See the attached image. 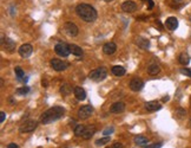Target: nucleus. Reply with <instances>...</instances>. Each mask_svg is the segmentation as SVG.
I'll use <instances>...</instances> for the list:
<instances>
[{"label": "nucleus", "instance_id": "1", "mask_svg": "<svg viewBox=\"0 0 191 148\" xmlns=\"http://www.w3.org/2000/svg\"><path fill=\"white\" fill-rule=\"evenodd\" d=\"M65 115V109L60 106H54L48 108L46 111H44L42 115H40V119H39V122L42 124H50L52 122L57 121L59 119Z\"/></svg>", "mask_w": 191, "mask_h": 148}, {"label": "nucleus", "instance_id": "2", "mask_svg": "<svg viewBox=\"0 0 191 148\" xmlns=\"http://www.w3.org/2000/svg\"><path fill=\"white\" fill-rule=\"evenodd\" d=\"M76 13L86 23H93L98 18L96 8L90 4H79L76 7Z\"/></svg>", "mask_w": 191, "mask_h": 148}, {"label": "nucleus", "instance_id": "3", "mask_svg": "<svg viewBox=\"0 0 191 148\" xmlns=\"http://www.w3.org/2000/svg\"><path fill=\"white\" fill-rule=\"evenodd\" d=\"M106 77H107V70L104 66H100L98 69L92 70V71H90V74H89V78L95 81V82H101Z\"/></svg>", "mask_w": 191, "mask_h": 148}, {"label": "nucleus", "instance_id": "4", "mask_svg": "<svg viewBox=\"0 0 191 148\" xmlns=\"http://www.w3.org/2000/svg\"><path fill=\"white\" fill-rule=\"evenodd\" d=\"M1 48L6 52L13 53L16 51V43H14L13 39H11L10 37L1 36Z\"/></svg>", "mask_w": 191, "mask_h": 148}, {"label": "nucleus", "instance_id": "5", "mask_svg": "<svg viewBox=\"0 0 191 148\" xmlns=\"http://www.w3.org/2000/svg\"><path fill=\"white\" fill-rule=\"evenodd\" d=\"M54 51L60 57H67L71 53V51H70V44H66V43L64 42L57 43L54 45Z\"/></svg>", "mask_w": 191, "mask_h": 148}, {"label": "nucleus", "instance_id": "6", "mask_svg": "<svg viewBox=\"0 0 191 148\" xmlns=\"http://www.w3.org/2000/svg\"><path fill=\"white\" fill-rule=\"evenodd\" d=\"M38 127V122L36 120H27L24 123H21L19 127V132L20 133H32L34 132Z\"/></svg>", "mask_w": 191, "mask_h": 148}, {"label": "nucleus", "instance_id": "7", "mask_svg": "<svg viewBox=\"0 0 191 148\" xmlns=\"http://www.w3.org/2000/svg\"><path fill=\"white\" fill-rule=\"evenodd\" d=\"M50 64H51V68L53 70H56V71H64V70H66L69 68V63L67 62H65L63 59H58V58H53L50 61Z\"/></svg>", "mask_w": 191, "mask_h": 148}, {"label": "nucleus", "instance_id": "8", "mask_svg": "<svg viewBox=\"0 0 191 148\" xmlns=\"http://www.w3.org/2000/svg\"><path fill=\"white\" fill-rule=\"evenodd\" d=\"M92 114H93V107L90 106V104L80 107L79 110H78V117L81 119V120L89 119V117L92 116Z\"/></svg>", "mask_w": 191, "mask_h": 148}, {"label": "nucleus", "instance_id": "9", "mask_svg": "<svg viewBox=\"0 0 191 148\" xmlns=\"http://www.w3.org/2000/svg\"><path fill=\"white\" fill-rule=\"evenodd\" d=\"M64 30H65V32L69 34L70 37H76V36L79 33L78 26H77L74 23H72V21L65 23V24H64Z\"/></svg>", "mask_w": 191, "mask_h": 148}, {"label": "nucleus", "instance_id": "10", "mask_svg": "<svg viewBox=\"0 0 191 148\" xmlns=\"http://www.w3.org/2000/svg\"><path fill=\"white\" fill-rule=\"evenodd\" d=\"M18 52H19L20 57H22V58H28L32 55V52H33V48H32L31 44L26 43V44H22L20 48H19Z\"/></svg>", "mask_w": 191, "mask_h": 148}, {"label": "nucleus", "instance_id": "11", "mask_svg": "<svg viewBox=\"0 0 191 148\" xmlns=\"http://www.w3.org/2000/svg\"><path fill=\"white\" fill-rule=\"evenodd\" d=\"M130 89L132 90V91H140V90L144 88V82L142 81L140 78H138V77H136V78H132L131 79V82H130Z\"/></svg>", "mask_w": 191, "mask_h": 148}, {"label": "nucleus", "instance_id": "12", "mask_svg": "<svg viewBox=\"0 0 191 148\" xmlns=\"http://www.w3.org/2000/svg\"><path fill=\"white\" fill-rule=\"evenodd\" d=\"M117 51V45L113 42H109L103 45V52L110 56V55H113V53Z\"/></svg>", "mask_w": 191, "mask_h": 148}, {"label": "nucleus", "instance_id": "13", "mask_svg": "<svg viewBox=\"0 0 191 148\" xmlns=\"http://www.w3.org/2000/svg\"><path fill=\"white\" fill-rule=\"evenodd\" d=\"M165 26L168 27L170 31H175L178 27V19L176 17H169L165 21Z\"/></svg>", "mask_w": 191, "mask_h": 148}, {"label": "nucleus", "instance_id": "14", "mask_svg": "<svg viewBox=\"0 0 191 148\" xmlns=\"http://www.w3.org/2000/svg\"><path fill=\"white\" fill-rule=\"evenodd\" d=\"M73 94H74V97L77 98V101L86 100V91L81 87H74Z\"/></svg>", "mask_w": 191, "mask_h": 148}, {"label": "nucleus", "instance_id": "15", "mask_svg": "<svg viewBox=\"0 0 191 148\" xmlns=\"http://www.w3.org/2000/svg\"><path fill=\"white\" fill-rule=\"evenodd\" d=\"M145 109L148 111H157L159 109H162V104L157 102V101H150V102H146L145 103Z\"/></svg>", "mask_w": 191, "mask_h": 148}, {"label": "nucleus", "instance_id": "16", "mask_svg": "<svg viewBox=\"0 0 191 148\" xmlns=\"http://www.w3.org/2000/svg\"><path fill=\"white\" fill-rule=\"evenodd\" d=\"M122 10L126 13H132L137 10V5L133 1H125L122 4Z\"/></svg>", "mask_w": 191, "mask_h": 148}, {"label": "nucleus", "instance_id": "17", "mask_svg": "<svg viewBox=\"0 0 191 148\" xmlns=\"http://www.w3.org/2000/svg\"><path fill=\"white\" fill-rule=\"evenodd\" d=\"M124 110H125V103L124 102H116L110 108V111L113 113V114H119V113H123Z\"/></svg>", "mask_w": 191, "mask_h": 148}, {"label": "nucleus", "instance_id": "18", "mask_svg": "<svg viewBox=\"0 0 191 148\" xmlns=\"http://www.w3.org/2000/svg\"><path fill=\"white\" fill-rule=\"evenodd\" d=\"M96 132H97V129H96L95 126H85L84 134H83L81 138L85 139V140H89V139H91L93 135H95Z\"/></svg>", "mask_w": 191, "mask_h": 148}, {"label": "nucleus", "instance_id": "19", "mask_svg": "<svg viewBox=\"0 0 191 148\" xmlns=\"http://www.w3.org/2000/svg\"><path fill=\"white\" fill-rule=\"evenodd\" d=\"M133 142L136 143L138 147H146L149 145V140L148 138H145L143 135H137L133 139Z\"/></svg>", "mask_w": 191, "mask_h": 148}, {"label": "nucleus", "instance_id": "20", "mask_svg": "<svg viewBox=\"0 0 191 148\" xmlns=\"http://www.w3.org/2000/svg\"><path fill=\"white\" fill-rule=\"evenodd\" d=\"M111 72L115 76H117V77H122V76H124V75L126 74V70L122 65H115V66H112Z\"/></svg>", "mask_w": 191, "mask_h": 148}, {"label": "nucleus", "instance_id": "21", "mask_svg": "<svg viewBox=\"0 0 191 148\" xmlns=\"http://www.w3.org/2000/svg\"><path fill=\"white\" fill-rule=\"evenodd\" d=\"M136 44L140 49H143V50H148L150 48V42H149L146 38H143V37H138L136 39Z\"/></svg>", "mask_w": 191, "mask_h": 148}, {"label": "nucleus", "instance_id": "22", "mask_svg": "<svg viewBox=\"0 0 191 148\" xmlns=\"http://www.w3.org/2000/svg\"><path fill=\"white\" fill-rule=\"evenodd\" d=\"M70 51H71L72 55L77 56V57H81L83 53H84L83 52V50H81V48L78 46L77 44H70Z\"/></svg>", "mask_w": 191, "mask_h": 148}, {"label": "nucleus", "instance_id": "23", "mask_svg": "<svg viewBox=\"0 0 191 148\" xmlns=\"http://www.w3.org/2000/svg\"><path fill=\"white\" fill-rule=\"evenodd\" d=\"M74 88H72V85L71 84H69V83H64V84H61V87H60V92H61V95L67 96L72 92V90Z\"/></svg>", "mask_w": 191, "mask_h": 148}, {"label": "nucleus", "instance_id": "24", "mask_svg": "<svg viewBox=\"0 0 191 148\" xmlns=\"http://www.w3.org/2000/svg\"><path fill=\"white\" fill-rule=\"evenodd\" d=\"M178 62L182 65H188V64L190 63V56L186 52H182L179 55V57H178Z\"/></svg>", "mask_w": 191, "mask_h": 148}, {"label": "nucleus", "instance_id": "25", "mask_svg": "<svg viewBox=\"0 0 191 148\" xmlns=\"http://www.w3.org/2000/svg\"><path fill=\"white\" fill-rule=\"evenodd\" d=\"M159 71H160V66L158 64H151L148 66V72L150 75H157L159 74Z\"/></svg>", "mask_w": 191, "mask_h": 148}, {"label": "nucleus", "instance_id": "26", "mask_svg": "<svg viewBox=\"0 0 191 148\" xmlns=\"http://www.w3.org/2000/svg\"><path fill=\"white\" fill-rule=\"evenodd\" d=\"M14 72H16L17 78L19 79V81L26 82V79H25V74H24V71H22V69H21L20 66H16V68H14Z\"/></svg>", "mask_w": 191, "mask_h": 148}, {"label": "nucleus", "instance_id": "27", "mask_svg": "<svg viewBox=\"0 0 191 148\" xmlns=\"http://www.w3.org/2000/svg\"><path fill=\"white\" fill-rule=\"evenodd\" d=\"M84 130H85V126L78 124V126L74 127V135H76L77 138H81L83 134H84Z\"/></svg>", "mask_w": 191, "mask_h": 148}, {"label": "nucleus", "instance_id": "28", "mask_svg": "<svg viewBox=\"0 0 191 148\" xmlns=\"http://www.w3.org/2000/svg\"><path fill=\"white\" fill-rule=\"evenodd\" d=\"M30 87H27V85H24V87H21V88H18L17 89V95H20V96H24V95H27L28 92H30Z\"/></svg>", "mask_w": 191, "mask_h": 148}, {"label": "nucleus", "instance_id": "29", "mask_svg": "<svg viewBox=\"0 0 191 148\" xmlns=\"http://www.w3.org/2000/svg\"><path fill=\"white\" fill-rule=\"evenodd\" d=\"M107 142H110V136H105V138L97 140V141H96V146H97V147H100V146H105V145H106Z\"/></svg>", "mask_w": 191, "mask_h": 148}, {"label": "nucleus", "instance_id": "30", "mask_svg": "<svg viewBox=\"0 0 191 148\" xmlns=\"http://www.w3.org/2000/svg\"><path fill=\"white\" fill-rule=\"evenodd\" d=\"M113 132H115V128H113V127H107L106 129H104V130H103V134H104L105 136H107V135H111Z\"/></svg>", "mask_w": 191, "mask_h": 148}, {"label": "nucleus", "instance_id": "31", "mask_svg": "<svg viewBox=\"0 0 191 148\" xmlns=\"http://www.w3.org/2000/svg\"><path fill=\"white\" fill-rule=\"evenodd\" d=\"M179 71H180V74L185 75V76H188V77H190L191 78V70L190 69H188V68H182Z\"/></svg>", "mask_w": 191, "mask_h": 148}, {"label": "nucleus", "instance_id": "32", "mask_svg": "<svg viewBox=\"0 0 191 148\" xmlns=\"http://www.w3.org/2000/svg\"><path fill=\"white\" fill-rule=\"evenodd\" d=\"M176 114H177V115H178L179 117H183V116H185L186 111L184 110V109L179 108V109H177V110H176Z\"/></svg>", "mask_w": 191, "mask_h": 148}, {"label": "nucleus", "instance_id": "33", "mask_svg": "<svg viewBox=\"0 0 191 148\" xmlns=\"http://www.w3.org/2000/svg\"><path fill=\"white\" fill-rule=\"evenodd\" d=\"M162 142H158V143H152V145H148L145 148H160L162 147Z\"/></svg>", "mask_w": 191, "mask_h": 148}, {"label": "nucleus", "instance_id": "34", "mask_svg": "<svg viewBox=\"0 0 191 148\" xmlns=\"http://www.w3.org/2000/svg\"><path fill=\"white\" fill-rule=\"evenodd\" d=\"M183 3V0H171V5L172 6H178Z\"/></svg>", "mask_w": 191, "mask_h": 148}, {"label": "nucleus", "instance_id": "35", "mask_svg": "<svg viewBox=\"0 0 191 148\" xmlns=\"http://www.w3.org/2000/svg\"><path fill=\"white\" fill-rule=\"evenodd\" d=\"M5 119H6L5 111H1V113H0V122H4L5 121Z\"/></svg>", "mask_w": 191, "mask_h": 148}, {"label": "nucleus", "instance_id": "36", "mask_svg": "<svg viewBox=\"0 0 191 148\" xmlns=\"http://www.w3.org/2000/svg\"><path fill=\"white\" fill-rule=\"evenodd\" d=\"M143 1H148V3H149V10L154 8V1H152V0H143Z\"/></svg>", "mask_w": 191, "mask_h": 148}, {"label": "nucleus", "instance_id": "37", "mask_svg": "<svg viewBox=\"0 0 191 148\" xmlns=\"http://www.w3.org/2000/svg\"><path fill=\"white\" fill-rule=\"evenodd\" d=\"M112 148H123V145L119 142H115L112 145Z\"/></svg>", "mask_w": 191, "mask_h": 148}, {"label": "nucleus", "instance_id": "38", "mask_svg": "<svg viewBox=\"0 0 191 148\" xmlns=\"http://www.w3.org/2000/svg\"><path fill=\"white\" fill-rule=\"evenodd\" d=\"M7 148H18V145L17 143H8Z\"/></svg>", "mask_w": 191, "mask_h": 148}, {"label": "nucleus", "instance_id": "39", "mask_svg": "<svg viewBox=\"0 0 191 148\" xmlns=\"http://www.w3.org/2000/svg\"><path fill=\"white\" fill-rule=\"evenodd\" d=\"M42 87H45V88H46V87H48V83H47V81H46V79H42Z\"/></svg>", "mask_w": 191, "mask_h": 148}, {"label": "nucleus", "instance_id": "40", "mask_svg": "<svg viewBox=\"0 0 191 148\" xmlns=\"http://www.w3.org/2000/svg\"><path fill=\"white\" fill-rule=\"evenodd\" d=\"M70 124H71V126H73V127H76V121H74V120H72V121L70 122Z\"/></svg>", "mask_w": 191, "mask_h": 148}, {"label": "nucleus", "instance_id": "41", "mask_svg": "<svg viewBox=\"0 0 191 148\" xmlns=\"http://www.w3.org/2000/svg\"><path fill=\"white\" fill-rule=\"evenodd\" d=\"M105 3H111V1H113V0H104Z\"/></svg>", "mask_w": 191, "mask_h": 148}, {"label": "nucleus", "instance_id": "42", "mask_svg": "<svg viewBox=\"0 0 191 148\" xmlns=\"http://www.w3.org/2000/svg\"><path fill=\"white\" fill-rule=\"evenodd\" d=\"M189 123H190V127H191V117H190V121H189Z\"/></svg>", "mask_w": 191, "mask_h": 148}, {"label": "nucleus", "instance_id": "43", "mask_svg": "<svg viewBox=\"0 0 191 148\" xmlns=\"http://www.w3.org/2000/svg\"><path fill=\"white\" fill-rule=\"evenodd\" d=\"M190 20H191V16H190Z\"/></svg>", "mask_w": 191, "mask_h": 148}]
</instances>
